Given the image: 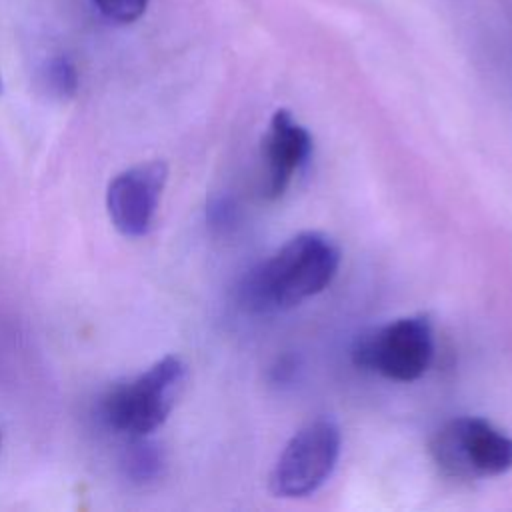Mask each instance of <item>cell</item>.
<instances>
[{"mask_svg": "<svg viewBox=\"0 0 512 512\" xmlns=\"http://www.w3.org/2000/svg\"><path fill=\"white\" fill-rule=\"evenodd\" d=\"M340 266V250L320 232H302L256 264L240 284V302L258 314L282 312L320 294Z\"/></svg>", "mask_w": 512, "mask_h": 512, "instance_id": "cell-1", "label": "cell"}, {"mask_svg": "<svg viewBox=\"0 0 512 512\" xmlns=\"http://www.w3.org/2000/svg\"><path fill=\"white\" fill-rule=\"evenodd\" d=\"M186 382V366L178 356H164L136 378L106 392L100 414L106 426L142 438L164 424Z\"/></svg>", "mask_w": 512, "mask_h": 512, "instance_id": "cell-2", "label": "cell"}, {"mask_svg": "<svg viewBox=\"0 0 512 512\" xmlns=\"http://www.w3.org/2000/svg\"><path fill=\"white\" fill-rule=\"evenodd\" d=\"M430 454L452 478L500 476L512 468V438L484 418L460 416L432 436Z\"/></svg>", "mask_w": 512, "mask_h": 512, "instance_id": "cell-3", "label": "cell"}, {"mask_svg": "<svg viewBox=\"0 0 512 512\" xmlns=\"http://www.w3.org/2000/svg\"><path fill=\"white\" fill-rule=\"evenodd\" d=\"M434 358L432 324L426 316H406L362 334L352 360L358 368L396 382L418 380Z\"/></svg>", "mask_w": 512, "mask_h": 512, "instance_id": "cell-4", "label": "cell"}, {"mask_svg": "<svg viewBox=\"0 0 512 512\" xmlns=\"http://www.w3.org/2000/svg\"><path fill=\"white\" fill-rule=\"evenodd\" d=\"M340 428L330 418H318L300 428L280 452L270 488L282 498L316 492L332 474L340 456Z\"/></svg>", "mask_w": 512, "mask_h": 512, "instance_id": "cell-5", "label": "cell"}, {"mask_svg": "<svg viewBox=\"0 0 512 512\" xmlns=\"http://www.w3.org/2000/svg\"><path fill=\"white\" fill-rule=\"evenodd\" d=\"M166 178V164L154 160L132 166L110 182L106 208L112 224L124 236H144L150 230Z\"/></svg>", "mask_w": 512, "mask_h": 512, "instance_id": "cell-6", "label": "cell"}, {"mask_svg": "<svg viewBox=\"0 0 512 512\" xmlns=\"http://www.w3.org/2000/svg\"><path fill=\"white\" fill-rule=\"evenodd\" d=\"M312 152L310 132L288 110H276L262 140L264 196L280 198Z\"/></svg>", "mask_w": 512, "mask_h": 512, "instance_id": "cell-7", "label": "cell"}, {"mask_svg": "<svg viewBox=\"0 0 512 512\" xmlns=\"http://www.w3.org/2000/svg\"><path fill=\"white\" fill-rule=\"evenodd\" d=\"M124 470L134 482H150L154 480L164 466L162 450L146 440L136 438V442L126 450L124 456Z\"/></svg>", "mask_w": 512, "mask_h": 512, "instance_id": "cell-8", "label": "cell"}, {"mask_svg": "<svg viewBox=\"0 0 512 512\" xmlns=\"http://www.w3.org/2000/svg\"><path fill=\"white\" fill-rule=\"evenodd\" d=\"M46 84L48 88L60 96V98H70L74 96L78 88V72L76 66L70 58L66 56H56L46 64Z\"/></svg>", "mask_w": 512, "mask_h": 512, "instance_id": "cell-9", "label": "cell"}, {"mask_svg": "<svg viewBox=\"0 0 512 512\" xmlns=\"http://www.w3.org/2000/svg\"><path fill=\"white\" fill-rule=\"evenodd\" d=\"M94 6L112 22H136L148 8V0H92Z\"/></svg>", "mask_w": 512, "mask_h": 512, "instance_id": "cell-10", "label": "cell"}, {"mask_svg": "<svg viewBox=\"0 0 512 512\" xmlns=\"http://www.w3.org/2000/svg\"><path fill=\"white\" fill-rule=\"evenodd\" d=\"M0 92H2V78H0Z\"/></svg>", "mask_w": 512, "mask_h": 512, "instance_id": "cell-11", "label": "cell"}]
</instances>
